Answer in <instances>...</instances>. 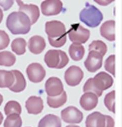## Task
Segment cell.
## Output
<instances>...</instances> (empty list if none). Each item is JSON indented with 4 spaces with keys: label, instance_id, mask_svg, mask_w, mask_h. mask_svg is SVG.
I'll use <instances>...</instances> for the list:
<instances>
[{
    "label": "cell",
    "instance_id": "6da1fadb",
    "mask_svg": "<svg viewBox=\"0 0 122 127\" xmlns=\"http://www.w3.org/2000/svg\"><path fill=\"white\" fill-rule=\"evenodd\" d=\"M29 17L23 12H13L10 14L6 20V26L13 35H25L31 29Z\"/></svg>",
    "mask_w": 122,
    "mask_h": 127
},
{
    "label": "cell",
    "instance_id": "7a4b0ae2",
    "mask_svg": "<svg viewBox=\"0 0 122 127\" xmlns=\"http://www.w3.org/2000/svg\"><path fill=\"white\" fill-rule=\"evenodd\" d=\"M103 18V15L101 12L89 3L85 4V8L81 11L79 15V19L81 22L91 28L97 27Z\"/></svg>",
    "mask_w": 122,
    "mask_h": 127
},
{
    "label": "cell",
    "instance_id": "3957f363",
    "mask_svg": "<svg viewBox=\"0 0 122 127\" xmlns=\"http://www.w3.org/2000/svg\"><path fill=\"white\" fill-rule=\"evenodd\" d=\"M44 60L49 68L62 69L68 64L69 59L62 50L53 49L46 53Z\"/></svg>",
    "mask_w": 122,
    "mask_h": 127
},
{
    "label": "cell",
    "instance_id": "277c9868",
    "mask_svg": "<svg viewBox=\"0 0 122 127\" xmlns=\"http://www.w3.org/2000/svg\"><path fill=\"white\" fill-rule=\"evenodd\" d=\"M70 40L73 43L84 44L90 37V31L79 24L71 25V28L67 32Z\"/></svg>",
    "mask_w": 122,
    "mask_h": 127
},
{
    "label": "cell",
    "instance_id": "5b68a950",
    "mask_svg": "<svg viewBox=\"0 0 122 127\" xmlns=\"http://www.w3.org/2000/svg\"><path fill=\"white\" fill-rule=\"evenodd\" d=\"M84 77V73L79 67L72 65L68 68L65 73V80L70 87H75L80 84Z\"/></svg>",
    "mask_w": 122,
    "mask_h": 127
},
{
    "label": "cell",
    "instance_id": "8992f818",
    "mask_svg": "<svg viewBox=\"0 0 122 127\" xmlns=\"http://www.w3.org/2000/svg\"><path fill=\"white\" fill-rule=\"evenodd\" d=\"M61 116L63 121L68 124H79L83 119V113L73 106H69L63 110Z\"/></svg>",
    "mask_w": 122,
    "mask_h": 127
},
{
    "label": "cell",
    "instance_id": "52a82bcc",
    "mask_svg": "<svg viewBox=\"0 0 122 127\" xmlns=\"http://www.w3.org/2000/svg\"><path fill=\"white\" fill-rule=\"evenodd\" d=\"M92 82L97 90L103 93L104 91L110 89L113 86L114 79L108 73L102 71L92 78Z\"/></svg>",
    "mask_w": 122,
    "mask_h": 127
},
{
    "label": "cell",
    "instance_id": "ba28073f",
    "mask_svg": "<svg viewBox=\"0 0 122 127\" xmlns=\"http://www.w3.org/2000/svg\"><path fill=\"white\" fill-rule=\"evenodd\" d=\"M29 80L33 83L42 82L46 77V72L43 66L38 63H32L26 69Z\"/></svg>",
    "mask_w": 122,
    "mask_h": 127
},
{
    "label": "cell",
    "instance_id": "9c48e42d",
    "mask_svg": "<svg viewBox=\"0 0 122 127\" xmlns=\"http://www.w3.org/2000/svg\"><path fill=\"white\" fill-rule=\"evenodd\" d=\"M45 90L49 96L56 97L59 96L64 91L63 84L58 77H50L46 82Z\"/></svg>",
    "mask_w": 122,
    "mask_h": 127
},
{
    "label": "cell",
    "instance_id": "30bf717a",
    "mask_svg": "<svg viewBox=\"0 0 122 127\" xmlns=\"http://www.w3.org/2000/svg\"><path fill=\"white\" fill-rule=\"evenodd\" d=\"M45 30L48 37L57 38L61 37L66 33L64 24L59 21H51L46 23Z\"/></svg>",
    "mask_w": 122,
    "mask_h": 127
},
{
    "label": "cell",
    "instance_id": "8fae6325",
    "mask_svg": "<svg viewBox=\"0 0 122 127\" xmlns=\"http://www.w3.org/2000/svg\"><path fill=\"white\" fill-rule=\"evenodd\" d=\"M103 59V56L99 53L94 51H89L84 64L88 71L95 72L102 66Z\"/></svg>",
    "mask_w": 122,
    "mask_h": 127
},
{
    "label": "cell",
    "instance_id": "7c38bea8",
    "mask_svg": "<svg viewBox=\"0 0 122 127\" xmlns=\"http://www.w3.org/2000/svg\"><path fill=\"white\" fill-rule=\"evenodd\" d=\"M62 10L63 3L59 0H47L41 4L42 12L47 16L57 15Z\"/></svg>",
    "mask_w": 122,
    "mask_h": 127
},
{
    "label": "cell",
    "instance_id": "4fadbf2b",
    "mask_svg": "<svg viewBox=\"0 0 122 127\" xmlns=\"http://www.w3.org/2000/svg\"><path fill=\"white\" fill-rule=\"evenodd\" d=\"M19 6V12L25 13L29 18L31 24H35L40 16V12L37 6L33 4H24L21 1H16Z\"/></svg>",
    "mask_w": 122,
    "mask_h": 127
},
{
    "label": "cell",
    "instance_id": "5bb4252c",
    "mask_svg": "<svg viewBox=\"0 0 122 127\" xmlns=\"http://www.w3.org/2000/svg\"><path fill=\"white\" fill-rule=\"evenodd\" d=\"M25 107L29 114L38 115L44 109V102L42 98L36 96L29 97L25 102Z\"/></svg>",
    "mask_w": 122,
    "mask_h": 127
},
{
    "label": "cell",
    "instance_id": "9a60e30c",
    "mask_svg": "<svg viewBox=\"0 0 122 127\" xmlns=\"http://www.w3.org/2000/svg\"><path fill=\"white\" fill-rule=\"evenodd\" d=\"M98 96L92 92H86L81 96L80 104L82 109L86 111L94 109L98 104Z\"/></svg>",
    "mask_w": 122,
    "mask_h": 127
},
{
    "label": "cell",
    "instance_id": "2e32d148",
    "mask_svg": "<svg viewBox=\"0 0 122 127\" xmlns=\"http://www.w3.org/2000/svg\"><path fill=\"white\" fill-rule=\"evenodd\" d=\"M28 49L33 54L38 55L43 52L46 46L45 39L38 35L30 38L28 41Z\"/></svg>",
    "mask_w": 122,
    "mask_h": 127
},
{
    "label": "cell",
    "instance_id": "e0dca14e",
    "mask_svg": "<svg viewBox=\"0 0 122 127\" xmlns=\"http://www.w3.org/2000/svg\"><path fill=\"white\" fill-rule=\"evenodd\" d=\"M86 127H105V115L98 112L89 114L85 121Z\"/></svg>",
    "mask_w": 122,
    "mask_h": 127
},
{
    "label": "cell",
    "instance_id": "ac0fdd59",
    "mask_svg": "<svg viewBox=\"0 0 122 127\" xmlns=\"http://www.w3.org/2000/svg\"><path fill=\"white\" fill-rule=\"evenodd\" d=\"M15 77V81L9 90L14 93H20L23 91L26 87V81L23 74L18 70L11 71Z\"/></svg>",
    "mask_w": 122,
    "mask_h": 127
},
{
    "label": "cell",
    "instance_id": "d6986e66",
    "mask_svg": "<svg viewBox=\"0 0 122 127\" xmlns=\"http://www.w3.org/2000/svg\"><path fill=\"white\" fill-rule=\"evenodd\" d=\"M101 35L107 40L112 42L115 40V21L109 20L103 24L100 28Z\"/></svg>",
    "mask_w": 122,
    "mask_h": 127
},
{
    "label": "cell",
    "instance_id": "ffe728a7",
    "mask_svg": "<svg viewBox=\"0 0 122 127\" xmlns=\"http://www.w3.org/2000/svg\"><path fill=\"white\" fill-rule=\"evenodd\" d=\"M60 118L53 114H48L43 118L38 123V127H61Z\"/></svg>",
    "mask_w": 122,
    "mask_h": 127
},
{
    "label": "cell",
    "instance_id": "44dd1931",
    "mask_svg": "<svg viewBox=\"0 0 122 127\" xmlns=\"http://www.w3.org/2000/svg\"><path fill=\"white\" fill-rule=\"evenodd\" d=\"M69 53L73 60L80 61L83 58L84 55L85 49L81 44L73 43L69 47Z\"/></svg>",
    "mask_w": 122,
    "mask_h": 127
},
{
    "label": "cell",
    "instance_id": "7402d4cb",
    "mask_svg": "<svg viewBox=\"0 0 122 127\" xmlns=\"http://www.w3.org/2000/svg\"><path fill=\"white\" fill-rule=\"evenodd\" d=\"M14 81L15 77L11 71L0 70V88H9Z\"/></svg>",
    "mask_w": 122,
    "mask_h": 127
},
{
    "label": "cell",
    "instance_id": "603a6c76",
    "mask_svg": "<svg viewBox=\"0 0 122 127\" xmlns=\"http://www.w3.org/2000/svg\"><path fill=\"white\" fill-rule=\"evenodd\" d=\"M67 100V95L65 91L61 95L56 97H47V103L49 106L52 108L57 109L63 106Z\"/></svg>",
    "mask_w": 122,
    "mask_h": 127
},
{
    "label": "cell",
    "instance_id": "cb8c5ba5",
    "mask_svg": "<svg viewBox=\"0 0 122 127\" xmlns=\"http://www.w3.org/2000/svg\"><path fill=\"white\" fill-rule=\"evenodd\" d=\"M26 42L22 38L14 39L11 43L12 50L18 55L24 54L26 52Z\"/></svg>",
    "mask_w": 122,
    "mask_h": 127
},
{
    "label": "cell",
    "instance_id": "d4e9b609",
    "mask_svg": "<svg viewBox=\"0 0 122 127\" xmlns=\"http://www.w3.org/2000/svg\"><path fill=\"white\" fill-rule=\"evenodd\" d=\"M16 60V56L11 52L5 51L0 52V65L10 67L15 64Z\"/></svg>",
    "mask_w": 122,
    "mask_h": 127
},
{
    "label": "cell",
    "instance_id": "484cf974",
    "mask_svg": "<svg viewBox=\"0 0 122 127\" xmlns=\"http://www.w3.org/2000/svg\"><path fill=\"white\" fill-rule=\"evenodd\" d=\"M22 109L20 103L15 100L9 101L5 105L4 112L6 115L8 116L13 114L20 115L21 113Z\"/></svg>",
    "mask_w": 122,
    "mask_h": 127
},
{
    "label": "cell",
    "instance_id": "4316f807",
    "mask_svg": "<svg viewBox=\"0 0 122 127\" xmlns=\"http://www.w3.org/2000/svg\"><path fill=\"white\" fill-rule=\"evenodd\" d=\"M22 121L19 115L13 114L7 116L4 124V127H21Z\"/></svg>",
    "mask_w": 122,
    "mask_h": 127
},
{
    "label": "cell",
    "instance_id": "83f0119b",
    "mask_svg": "<svg viewBox=\"0 0 122 127\" xmlns=\"http://www.w3.org/2000/svg\"><path fill=\"white\" fill-rule=\"evenodd\" d=\"M108 50L107 45L101 40H95L89 45V51H94L99 53L102 56H104Z\"/></svg>",
    "mask_w": 122,
    "mask_h": 127
},
{
    "label": "cell",
    "instance_id": "f1b7e54d",
    "mask_svg": "<svg viewBox=\"0 0 122 127\" xmlns=\"http://www.w3.org/2000/svg\"><path fill=\"white\" fill-rule=\"evenodd\" d=\"M115 91L107 94L104 98V103L106 108L111 112L115 114Z\"/></svg>",
    "mask_w": 122,
    "mask_h": 127
},
{
    "label": "cell",
    "instance_id": "f546056e",
    "mask_svg": "<svg viewBox=\"0 0 122 127\" xmlns=\"http://www.w3.org/2000/svg\"><path fill=\"white\" fill-rule=\"evenodd\" d=\"M105 68L106 70L115 77V55H110L105 61Z\"/></svg>",
    "mask_w": 122,
    "mask_h": 127
},
{
    "label": "cell",
    "instance_id": "4dcf8cb0",
    "mask_svg": "<svg viewBox=\"0 0 122 127\" xmlns=\"http://www.w3.org/2000/svg\"><path fill=\"white\" fill-rule=\"evenodd\" d=\"M49 43L51 46L56 48H59L64 46L67 41V33L59 38H51L48 37Z\"/></svg>",
    "mask_w": 122,
    "mask_h": 127
},
{
    "label": "cell",
    "instance_id": "1f68e13d",
    "mask_svg": "<svg viewBox=\"0 0 122 127\" xmlns=\"http://www.w3.org/2000/svg\"><path fill=\"white\" fill-rule=\"evenodd\" d=\"M83 91L84 93L92 92L95 94L98 97H100L102 95L103 93L97 90L94 87L92 82V78H89L85 82L83 88Z\"/></svg>",
    "mask_w": 122,
    "mask_h": 127
},
{
    "label": "cell",
    "instance_id": "d6a6232c",
    "mask_svg": "<svg viewBox=\"0 0 122 127\" xmlns=\"http://www.w3.org/2000/svg\"><path fill=\"white\" fill-rule=\"evenodd\" d=\"M10 39L8 34L3 30H0V50L6 48L9 43Z\"/></svg>",
    "mask_w": 122,
    "mask_h": 127
},
{
    "label": "cell",
    "instance_id": "836d02e7",
    "mask_svg": "<svg viewBox=\"0 0 122 127\" xmlns=\"http://www.w3.org/2000/svg\"><path fill=\"white\" fill-rule=\"evenodd\" d=\"M13 4V1H0V6L3 8L4 11H5L10 9Z\"/></svg>",
    "mask_w": 122,
    "mask_h": 127
},
{
    "label": "cell",
    "instance_id": "e575fe53",
    "mask_svg": "<svg viewBox=\"0 0 122 127\" xmlns=\"http://www.w3.org/2000/svg\"><path fill=\"white\" fill-rule=\"evenodd\" d=\"M106 126L105 127H115V121L114 119L109 115H105Z\"/></svg>",
    "mask_w": 122,
    "mask_h": 127
},
{
    "label": "cell",
    "instance_id": "d590c367",
    "mask_svg": "<svg viewBox=\"0 0 122 127\" xmlns=\"http://www.w3.org/2000/svg\"><path fill=\"white\" fill-rule=\"evenodd\" d=\"M3 19V12L2 9L0 8V24L2 22Z\"/></svg>",
    "mask_w": 122,
    "mask_h": 127
},
{
    "label": "cell",
    "instance_id": "8d00e7d4",
    "mask_svg": "<svg viewBox=\"0 0 122 127\" xmlns=\"http://www.w3.org/2000/svg\"><path fill=\"white\" fill-rule=\"evenodd\" d=\"M3 119H4V117H3V114H2V113L1 112H0V125H1V124L2 123Z\"/></svg>",
    "mask_w": 122,
    "mask_h": 127
},
{
    "label": "cell",
    "instance_id": "74e56055",
    "mask_svg": "<svg viewBox=\"0 0 122 127\" xmlns=\"http://www.w3.org/2000/svg\"><path fill=\"white\" fill-rule=\"evenodd\" d=\"M3 101V97L1 94H0V105L2 104Z\"/></svg>",
    "mask_w": 122,
    "mask_h": 127
},
{
    "label": "cell",
    "instance_id": "f35d334b",
    "mask_svg": "<svg viewBox=\"0 0 122 127\" xmlns=\"http://www.w3.org/2000/svg\"><path fill=\"white\" fill-rule=\"evenodd\" d=\"M66 127H80L78 126H76V125H68L67 126H66Z\"/></svg>",
    "mask_w": 122,
    "mask_h": 127
}]
</instances>
